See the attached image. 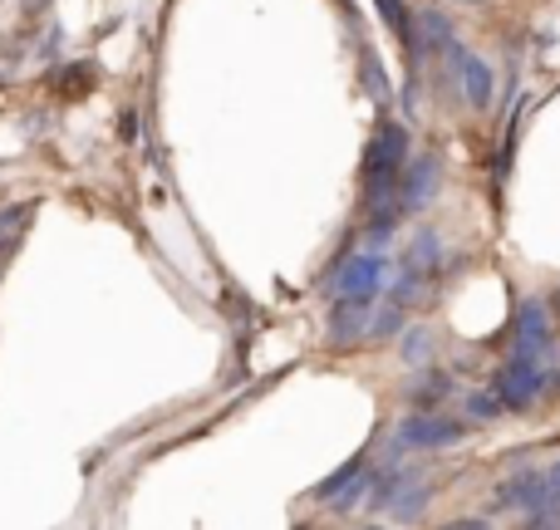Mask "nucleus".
I'll return each mask as SVG.
<instances>
[{"mask_svg": "<svg viewBox=\"0 0 560 530\" xmlns=\"http://www.w3.org/2000/svg\"><path fill=\"white\" fill-rule=\"evenodd\" d=\"M359 74H364V89L374 94V104L384 108L388 104V79H384V64H378V55L369 45H359Z\"/></svg>", "mask_w": 560, "mask_h": 530, "instance_id": "18", "label": "nucleus"}, {"mask_svg": "<svg viewBox=\"0 0 560 530\" xmlns=\"http://www.w3.org/2000/svg\"><path fill=\"white\" fill-rule=\"evenodd\" d=\"M408 143H413V133H408V123H378L374 138H369L364 148V167H359V187H364V202H388V197L398 192V173H404L408 163Z\"/></svg>", "mask_w": 560, "mask_h": 530, "instance_id": "1", "label": "nucleus"}, {"mask_svg": "<svg viewBox=\"0 0 560 530\" xmlns=\"http://www.w3.org/2000/svg\"><path fill=\"white\" fill-rule=\"evenodd\" d=\"M354 472H364V457H354V462H345V467H339L335 476H329V482H319V486H315V492H310V496H315V502H329V496H335L339 486H345V482H349V476H354Z\"/></svg>", "mask_w": 560, "mask_h": 530, "instance_id": "20", "label": "nucleus"}, {"mask_svg": "<svg viewBox=\"0 0 560 530\" xmlns=\"http://www.w3.org/2000/svg\"><path fill=\"white\" fill-rule=\"evenodd\" d=\"M546 393H560V368L556 374H546Z\"/></svg>", "mask_w": 560, "mask_h": 530, "instance_id": "22", "label": "nucleus"}, {"mask_svg": "<svg viewBox=\"0 0 560 530\" xmlns=\"http://www.w3.org/2000/svg\"><path fill=\"white\" fill-rule=\"evenodd\" d=\"M404 315H408V309L394 305V299H388L384 309H374V319H369V344H384V339L404 334Z\"/></svg>", "mask_w": 560, "mask_h": 530, "instance_id": "19", "label": "nucleus"}, {"mask_svg": "<svg viewBox=\"0 0 560 530\" xmlns=\"http://www.w3.org/2000/svg\"><path fill=\"white\" fill-rule=\"evenodd\" d=\"M546 305H551V315H556V319H560V285H556V290H551V299H546Z\"/></svg>", "mask_w": 560, "mask_h": 530, "instance_id": "23", "label": "nucleus"}, {"mask_svg": "<svg viewBox=\"0 0 560 530\" xmlns=\"http://www.w3.org/2000/svg\"><path fill=\"white\" fill-rule=\"evenodd\" d=\"M388 270H394V261H388L378 246H364L359 256L339 251L335 266H329V275H325V290L329 295H384Z\"/></svg>", "mask_w": 560, "mask_h": 530, "instance_id": "2", "label": "nucleus"}, {"mask_svg": "<svg viewBox=\"0 0 560 530\" xmlns=\"http://www.w3.org/2000/svg\"><path fill=\"white\" fill-rule=\"evenodd\" d=\"M492 388H497V398H502V408H512V413H526V408H532L536 398L546 393L541 358H526V354H516V349H512V358L497 368Z\"/></svg>", "mask_w": 560, "mask_h": 530, "instance_id": "4", "label": "nucleus"}, {"mask_svg": "<svg viewBox=\"0 0 560 530\" xmlns=\"http://www.w3.org/2000/svg\"><path fill=\"white\" fill-rule=\"evenodd\" d=\"M374 10H378V20H384L388 30H394V39L404 45V55H408V74H418L423 69V35H418V15L408 10V0H374Z\"/></svg>", "mask_w": 560, "mask_h": 530, "instance_id": "8", "label": "nucleus"}, {"mask_svg": "<svg viewBox=\"0 0 560 530\" xmlns=\"http://www.w3.org/2000/svg\"><path fill=\"white\" fill-rule=\"evenodd\" d=\"M378 299L384 295H335L329 305V344L335 349H354V344H369V319H374Z\"/></svg>", "mask_w": 560, "mask_h": 530, "instance_id": "6", "label": "nucleus"}, {"mask_svg": "<svg viewBox=\"0 0 560 530\" xmlns=\"http://www.w3.org/2000/svg\"><path fill=\"white\" fill-rule=\"evenodd\" d=\"M541 496H546L541 472H536V467H526V472H516L506 486H497L492 511H522L526 521H536V516H541Z\"/></svg>", "mask_w": 560, "mask_h": 530, "instance_id": "10", "label": "nucleus"}, {"mask_svg": "<svg viewBox=\"0 0 560 530\" xmlns=\"http://www.w3.org/2000/svg\"><path fill=\"white\" fill-rule=\"evenodd\" d=\"M438 192H443V157L438 153H418L404 163V173H398V207H404V216H418L423 207L438 202Z\"/></svg>", "mask_w": 560, "mask_h": 530, "instance_id": "5", "label": "nucleus"}, {"mask_svg": "<svg viewBox=\"0 0 560 530\" xmlns=\"http://www.w3.org/2000/svg\"><path fill=\"white\" fill-rule=\"evenodd\" d=\"M398 222H404V207H398V197H388V202H374V207H369V222H364V246H384L388 236L398 232Z\"/></svg>", "mask_w": 560, "mask_h": 530, "instance_id": "14", "label": "nucleus"}, {"mask_svg": "<svg viewBox=\"0 0 560 530\" xmlns=\"http://www.w3.org/2000/svg\"><path fill=\"white\" fill-rule=\"evenodd\" d=\"M506 408H502V398H497V388H477V393H467L463 398V417H467V427H482V423H497Z\"/></svg>", "mask_w": 560, "mask_h": 530, "instance_id": "15", "label": "nucleus"}, {"mask_svg": "<svg viewBox=\"0 0 560 530\" xmlns=\"http://www.w3.org/2000/svg\"><path fill=\"white\" fill-rule=\"evenodd\" d=\"M25 216H35V202H15L0 212V236H15L20 226H25Z\"/></svg>", "mask_w": 560, "mask_h": 530, "instance_id": "21", "label": "nucleus"}, {"mask_svg": "<svg viewBox=\"0 0 560 530\" xmlns=\"http://www.w3.org/2000/svg\"><path fill=\"white\" fill-rule=\"evenodd\" d=\"M512 349L526 358H546L556 349V329H551V305L536 295H526L516 305V329H512Z\"/></svg>", "mask_w": 560, "mask_h": 530, "instance_id": "7", "label": "nucleus"}, {"mask_svg": "<svg viewBox=\"0 0 560 530\" xmlns=\"http://www.w3.org/2000/svg\"><path fill=\"white\" fill-rule=\"evenodd\" d=\"M457 84H463V98H467V108H472V114H492L497 74H492V64H487L482 55H472V49H467L463 64H457Z\"/></svg>", "mask_w": 560, "mask_h": 530, "instance_id": "9", "label": "nucleus"}, {"mask_svg": "<svg viewBox=\"0 0 560 530\" xmlns=\"http://www.w3.org/2000/svg\"><path fill=\"white\" fill-rule=\"evenodd\" d=\"M463 437H467V423L443 417L438 408H418L413 417H404V423L394 427V443L404 447V452H443V447H457Z\"/></svg>", "mask_w": 560, "mask_h": 530, "instance_id": "3", "label": "nucleus"}, {"mask_svg": "<svg viewBox=\"0 0 560 530\" xmlns=\"http://www.w3.org/2000/svg\"><path fill=\"white\" fill-rule=\"evenodd\" d=\"M541 486H546V496H541V516H536L532 526H560V457L541 472Z\"/></svg>", "mask_w": 560, "mask_h": 530, "instance_id": "17", "label": "nucleus"}, {"mask_svg": "<svg viewBox=\"0 0 560 530\" xmlns=\"http://www.w3.org/2000/svg\"><path fill=\"white\" fill-rule=\"evenodd\" d=\"M398 354H404V364L423 368L428 358H433V329H423V325L404 329V334H398Z\"/></svg>", "mask_w": 560, "mask_h": 530, "instance_id": "16", "label": "nucleus"}, {"mask_svg": "<svg viewBox=\"0 0 560 530\" xmlns=\"http://www.w3.org/2000/svg\"><path fill=\"white\" fill-rule=\"evenodd\" d=\"M408 266H418V270H428L433 280H443V270H447V256H443V236L433 232V226H423V232H413V242H408V256H404Z\"/></svg>", "mask_w": 560, "mask_h": 530, "instance_id": "13", "label": "nucleus"}, {"mask_svg": "<svg viewBox=\"0 0 560 530\" xmlns=\"http://www.w3.org/2000/svg\"><path fill=\"white\" fill-rule=\"evenodd\" d=\"M457 393V384H453V374H418V378H408V388H404V398H408V408H443L447 398Z\"/></svg>", "mask_w": 560, "mask_h": 530, "instance_id": "11", "label": "nucleus"}, {"mask_svg": "<svg viewBox=\"0 0 560 530\" xmlns=\"http://www.w3.org/2000/svg\"><path fill=\"white\" fill-rule=\"evenodd\" d=\"M418 35H423V55H447L457 45V25L453 15H443L438 5L418 10Z\"/></svg>", "mask_w": 560, "mask_h": 530, "instance_id": "12", "label": "nucleus"}, {"mask_svg": "<svg viewBox=\"0 0 560 530\" xmlns=\"http://www.w3.org/2000/svg\"><path fill=\"white\" fill-rule=\"evenodd\" d=\"M0 251H5V242H0Z\"/></svg>", "mask_w": 560, "mask_h": 530, "instance_id": "24", "label": "nucleus"}]
</instances>
